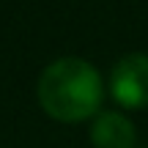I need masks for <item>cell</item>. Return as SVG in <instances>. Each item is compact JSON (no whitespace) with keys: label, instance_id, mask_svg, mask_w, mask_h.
<instances>
[{"label":"cell","instance_id":"cell-1","mask_svg":"<svg viewBox=\"0 0 148 148\" xmlns=\"http://www.w3.org/2000/svg\"><path fill=\"white\" fill-rule=\"evenodd\" d=\"M107 85L90 60L63 55L44 66L36 82L41 110L58 123L93 121L101 112Z\"/></svg>","mask_w":148,"mask_h":148},{"label":"cell","instance_id":"cell-2","mask_svg":"<svg viewBox=\"0 0 148 148\" xmlns=\"http://www.w3.org/2000/svg\"><path fill=\"white\" fill-rule=\"evenodd\" d=\"M107 90L112 101L123 110H145L148 107V55L126 52L112 63L107 77Z\"/></svg>","mask_w":148,"mask_h":148},{"label":"cell","instance_id":"cell-3","mask_svg":"<svg viewBox=\"0 0 148 148\" xmlns=\"http://www.w3.org/2000/svg\"><path fill=\"white\" fill-rule=\"evenodd\" d=\"M88 137L93 148H134L137 145L134 123L121 110H101L90 121Z\"/></svg>","mask_w":148,"mask_h":148}]
</instances>
